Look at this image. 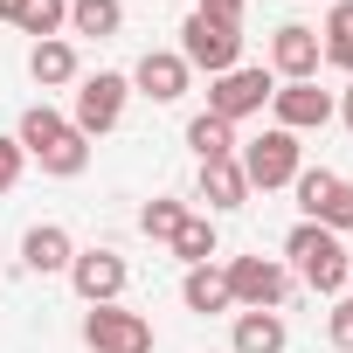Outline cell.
<instances>
[{
  "label": "cell",
  "mask_w": 353,
  "mask_h": 353,
  "mask_svg": "<svg viewBox=\"0 0 353 353\" xmlns=\"http://www.w3.org/2000/svg\"><path fill=\"white\" fill-rule=\"evenodd\" d=\"M14 139H21V152H28L42 173H56V181H77V173L90 166V139H83L63 111H49V104H28L21 125H14Z\"/></svg>",
  "instance_id": "1"
},
{
  "label": "cell",
  "mask_w": 353,
  "mask_h": 353,
  "mask_svg": "<svg viewBox=\"0 0 353 353\" xmlns=\"http://www.w3.org/2000/svg\"><path fill=\"white\" fill-rule=\"evenodd\" d=\"M284 256L298 263V277H305L319 298H339V291H346V243H339L332 229H319V222H298V229L284 236Z\"/></svg>",
  "instance_id": "2"
},
{
  "label": "cell",
  "mask_w": 353,
  "mask_h": 353,
  "mask_svg": "<svg viewBox=\"0 0 353 353\" xmlns=\"http://www.w3.org/2000/svg\"><path fill=\"white\" fill-rule=\"evenodd\" d=\"M236 166H243V181H250V194L263 188H291L298 173H305V145H298V132H263V139H250V145H236Z\"/></svg>",
  "instance_id": "3"
},
{
  "label": "cell",
  "mask_w": 353,
  "mask_h": 353,
  "mask_svg": "<svg viewBox=\"0 0 353 353\" xmlns=\"http://www.w3.org/2000/svg\"><path fill=\"white\" fill-rule=\"evenodd\" d=\"M181 63L188 70H208V77H229L243 63V28H229V21H215V14L194 8L181 21Z\"/></svg>",
  "instance_id": "4"
},
{
  "label": "cell",
  "mask_w": 353,
  "mask_h": 353,
  "mask_svg": "<svg viewBox=\"0 0 353 353\" xmlns=\"http://www.w3.org/2000/svg\"><path fill=\"white\" fill-rule=\"evenodd\" d=\"M291 194H298L305 222H319V229H332V236H346V229H353V188L339 181L332 166H305L298 181H291Z\"/></svg>",
  "instance_id": "5"
},
{
  "label": "cell",
  "mask_w": 353,
  "mask_h": 353,
  "mask_svg": "<svg viewBox=\"0 0 353 353\" xmlns=\"http://www.w3.org/2000/svg\"><path fill=\"white\" fill-rule=\"evenodd\" d=\"M125 97H132V77L97 70V77H83V83H77V111H70V125H77L83 139H104V132L125 118Z\"/></svg>",
  "instance_id": "6"
},
{
  "label": "cell",
  "mask_w": 353,
  "mask_h": 353,
  "mask_svg": "<svg viewBox=\"0 0 353 353\" xmlns=\"http://www.w3.org/2000/svg\"><path fill=\"white\" fill-rule=\"evenodd\" d=\"M83 346L90 353H152V319L125 305H90L83 312Z\"/></svg>",
  "instance_id": "7"
},
{
  "label": "cell",
  "mask_w": 353,
  "mask_h": 353,
  "mask_svg": "<svg viewBox=\"0 0 353 353\" xmlns=\"http://www.w3.org/2000/svg\"><path fill=\"white\" fill-rule=\"evenodd\" d=\"M222 277H229V298H236L243 312H277L284 291H291V270H284L277 256H236Z\"/></svg>",
  "instance_id": "8"
},
{
  "label": "cell",
  "mask_w": 353,
  "mask_h": 353,
  "mask_svg": "<svg viewBox=\"0 0 353 353\" xmlns=\"http://www.w3.org/2000/svg\"><path fill=\"white\" fill-rule=\"evenodd\" d=\"M270 90H277V77L270 70H229V77H208V111L222 118V125H236V118H256L263 104H270Z\"/></svg>",
  "instance_id": "9"
},
{
  "label": "cell",
  "mask_w": 353,
  "mask_h": 353,
  "mask_svg": "<svg viewBox=\"0 0 353 353\" xmlns=\"http://www.w3.org/2000/svg\"><path fill=\"white\" fill-rule=\"evenodd\" d=\"M63 277L77 284V298H83V305H118L132 270H125V256H118V250H77Z\"/></svg>",
  "instance_id": "10"
},
{
  "label": "cell",
  "mask_w": 353,
  "mask_h": 353,
  "mask_svg": "<svg viewBox=\"0 0 353 353\" xmlns=\"http://www.w3.org/2000/svg\"><path fill=\"white\" fill-rule=\"evenodd\" d=\"M319 28H305V21H284L277 35H270V70L284 77V83H319Z\"/></svg>",
  "instance_id": "11"
},
{
  "label": "cell",
  "mask_w": 353,
  "mask_h": 353,
  "mask_svg": "<svg viewBox=\"0 0 353 353\" xmlns=\"http://www.w3.org/2000/svg\"><path fill=\"white\" fill-rule=\"evenodd\" d=\"M188 83H194V70L181 63V49H145V56H139V70H132V90H139V97H152V104H181V97H188Z\"/></svg>",
  "instance_id": "12"
},
{
  "label": "cell",
  "mask_w": 353,
  "mask_h": 353,
  "mask_svg": "<svg viewBox=\"0 0 353 353\" xmlns=\"http://www.w3.org/2000/svg\"><path fill=\"white\" fill-rule=\"evenodd\" d=\"M270 111H277V132H319L332 118V90H319V83H277Z\"/></svg>",
  "instance_id": "13"
},
{
  "label": "cell",
  "mask_w": 353,
  "mask_h": 353,
  "mask_svg": "<svg viewBox=\"0 0 353 353\" xmlns=\"http://www.w3.org/2000/svg\"><path fill=\"white\" fill-rule=\"evenodd\" d=\"M70 256H77V243H70V229H63V222H35V229L21 236V263H28L35 277L70 270Z\"/></svg>",
  "instance_id": "14"
},
{
  "label": "cell",
  "mask_w": 353,
  "mask_h": 353,
  "mask_svg": "<svg viewBox=\"0 0 353 353\" xmlns=\"http://www.w3.org/2000/svg\"><path fill=\"white\" fill-rule=\"evenodd\" d=\"M236 353H284L291 346V325L277 319V312H236V339H229Z\"/></svg>",
  "instance_id": "15"
},
{
  "label": "cell",
  "mask_w": 353,
  "mask_h": 353,
  "mask_svg": "<svg viewBox=\"0 0 353 353\" xmlns=\"http://www.w3.org/2000/svg\"><path fill=\"white\" fill-rule=\"evenodd\" d=\"M201 201L222 208V215L250 201V181H243V166H236V159H208V166H201Z\"/></svg>",
  "instance_id": "16"
},
{
  "label": "cell",
  "mask_w": 353,
  "mask_h": 353,
  "mask_svg": "<svg viewBox=\"0 0 353 353\" xmlns=\"http://www.w3.org/2000/svg\"><path fill=\"white\" fill-rule=\"evenodd\" d=\"M28 77L42 83V90H63V83H77V49L56 35V42H35L28 49Z\"/></svg>",
  "instance_id": "17"
},
{
  "label": "cell",
  "mask_w": 353,
  "mask_h": 353,
  "mask_svg": "<svg viewBox=\"0 0 353 353\" xmlns=\"http://www.w3.org/2000/svg\"><path fill=\"white\" fill-rule=\"evenodd\" d=\"M181 298H188V312H236V298H229V277H222L215 263H194V270L181 277Z\"/></svg>",
  "instance_id": "18"
},
{
  "label": "cell",
  "mask_w": 353,
  "mask_h": 353,
  "mask_svg": "<svg viewBox=\"0 0 353 353\" xmlns=\"http://www.w3.org/2000/svg\"><path fill=\"white\" fill-rule=\"evenodd\" d=\"M319 56L353 77V0H332V14H325V28H319Z\"/></svg>",
  "instance_id": "19"
},
{
  "label": "cell",
  "mask_w": 353,
  "mask_h": 353,
  "mask_svg": "<svg viewBox=\"0 0 353 353\" xmlns=\"http://www.w3.org/2000/svg\"><path fill=\"white\" fill-rule=\"evenodd\" d=\"M188 145H194L201 166L208 159H236V125H222L215 111H201V118H188Z\"/></svg>",
  "instance_id": "20"
},
{
  "label": "cell",
  "mask_w": 353,
  "mask_h": 353,
  "mask_svg": "<svg viewBox=\"0 0 353 353\" xmlns=\"http://www.w3.org/2000/svg\"><path fill=\"white\" fill-rule=\"evenodd\" d=\"M70 28H77V35L111 42V35L125 28V0H70Z\"/></svg>",
  "instance_id": "21"
},
{
  "label": "cell",
  "mask_w": 353,
  "mask_h": 353,
  "mask_svg": "<svg viewBox=\"0 0 353 353\" xmlns=\"http://www.w3.org/2000/svg\"><path fill=\"white\" fill-rule=\"evenodd\" d=\"M215 250H222V243H215V222H208V215H188L181 229H173V256H181L188 270H194V263H208Z\"/></svg>",
  "instance_id": "22"
},
{
  "label": "cell",
  "mask_w": 353,
  "mask_h": 353,
  "mask_svg": "<svg viewBox=\"0 0 353 353\" xmlns=\"http://www.w3.org/2000/svg\"><path fill=\"white\" fill-rule=\"evenodd\" d=\"M63 21H70V0H21V14H14V28L35 42H56Z\"/></svg>",
  "instance_id": "23"
},
{
  "label": "cell",
  "mask_w": 353,
  "mask_h": 353,
  "mask_svg": "<svg viewBox=\"0 0 353 353\" xmlns=\"http://www.w3.org/2000/svg\"><path fill=\"white\" fill-rule=\"evenodd\" d=\"M181 222H188V201H145V208H139V229H145L152 243H173Z\"/></svg>",
  "instance_id": "24"
},
{
  "label": "cell",
  "mask_w": 353,
  "mask_h": 353,
  "mask_svg": "<svg viewBox=\"0 0 353 353\" xmlns=\"http://www.w3.org/2000/svg\"><path fill=\"white\" fill-rule=\"evenodd\" d=\"M21 166H28L21 139H0V194H14V188H21Z\"/></svg>",
  "instance_id": "25"
},
{
  "label": "cell",
  "mask_w": 353,
  "mask_h": 353,
  "mask_svg": "<svg viewBox=\"0 0 353 353\" xmlns=\"http://www.w3.org/2000/svg\"><path fill=\"white\" fill-rule=\"evenodd\" d=\"M325 339H332L339 353H353V298H339V305H332V319H325Z\"/></svg>",
  "instance_id": "26"
},
{
  "label": "cell",
  "mask_w": 353,
  "mask_h": 353,
  "mask_svg": "<svg viewBox=\"0 0 353 353\" xmlns=\"http://www.w3.org/2000/svg\"><path fill=\"white\" fill-rule=\"evenodd\" d=\"M339 118H346V132H353V83L339 90Z\"/></svg>",
  "instance_id": "27"
},
{
  "label": "cell",
  "mask_w": 353,
  "mask_h": 353,
  "mask_svg": "<svg viewBox=\"0 0 353 353\" xmlns=\"http://www.w3.org/2000/svg\"><path fill=\"white\" fill-rule=\"evenodd\" d=\"M21 14V0H0V21H14Z\"/></svg>",
  "instance_id": "28"
},
{
  "label": "cell",
  "mask_w": 353,
  "mask_h": 353,
  "mask_svg": "<svg viewBox=\"0 0 353 353\" xmlns=\"http://www.w3.org/2000/svg\"><path fill=\"white\" fill-rule=\"evenodd\" d=\"M346 291H353V256H346Z\"/></svg>",
  "instance_id": "29"
}]
</instances>
